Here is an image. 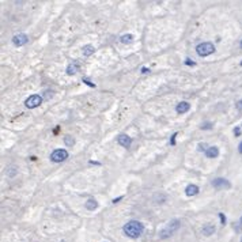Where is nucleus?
I'll return each mask as SVG.
<instances>
[{"mask_svg": "<svg viewBox=\"0 0 242 242\" xmlns=\"http://www.w3.org/2000/svg\"><path fill=\"white\" fill-rule=\"evenodd\" d=\"M239 45H241V48H242V40H241V42H239Z\"/></svg>", "mask_w": 242, "mask_h": 242, "instance_id": "31", "label": "nucleus"}, {"mask_svg": "<svg viewBox=\"0 0 242 242\" xmlns=\"http://www.w3.org/2000/svg\"><path fill=\"white\" fill-rule=\"evenodd\" d=\"M234 135L235 136H241V128L239 126H235L234 128Z\"/></svg>", "mask_w": 242, "mask_h": 242, "instance_id": "22", "label": "nucleus"}, {"mask_svg": "<svg viewBox=\"0 0 242 242\" xmlns=\"http://www.w3.org/2000/svg\"><path fill=\"white\" fill-rule=\"evenodd\" d=\"M27 41H29V37L26 34H23V33H19V34L14 35L12 44H14L15 46H23L24 44H27Z\"/></svg>", "mask_w": 242, "mask_h": 242, "instance_id": "7", "label": "nucleus"}, {"mask_svg": "<svg viewBox=\"0 0 242 242\" xmlns=\"http://www.w3.org/2000/svg\"><path fill=\"white\" fill-rule=\"evenodd\" d=\"M241 242H242V238H241Z\"/></svg>", "mask_w": 242, "mask_h": 242, "instance_id": "33", "label": "nucleus"}, {"mask_svg": "<svg viewBox=\"0 0 242 242\" xmlns=\"http://www.w3.org/2000/svg\"><path fill=\"white\" fill-rule=\"evenodd\" d=\"M121 199H122V196H120V197H116V199H113V204H114V203H118Z\"/></svg>", "mask_w": 242, "mask_h": 242, "instance_id": "26", "label": "nucleus"}, {"mask_svg": "<svg viewBox=\"0 0 242 242\" xmlns=\"http://www.w3.org/2000/svg\"><path fill=\"white\" fill-rule=\"evenodd\" d=\"M94 51H95V48L93 46V45H86V46L82 48V53H83V56L86 57H89V56H91Z\"/></svg>", "mask_w": 242, "mask_h": 242, "instance_id": "15", "label": "nucleus"}, {"mask_svg": "<svg viewBox=\"0 0 242 242\" xmlns=\"http://www.w3.org/2000/svg\"><path fill=\"white\" fill-rule=\"evenodd\" d=\"M200 128H202V129H204V131H206V129H211V128H212V122H210V121H206V122H203V124L200 125Z\"/></svg>", "mask_w": 242, "mask_h": 242, "instance_id": "19", "label": "nucleus"}, {"mask_svg": "<svg viewBox=\"0 0 242 242\" xmlns=\"http://www.w3.org/2000/svg\"><path fill=\"white\" fill-rule=\"evenodd\" d=\"M185 64L186 65H196V63L193 60H185Z\"/></svg>", "mask_w": 242, "mask_h": 242, "instance_id": "25", "label": "nucleus"}, {"mask_svg": "<svg viewBox=\"0 0 242 242\" xmlns=\"http://www.w3.org/2000/svg\"><path fill=\"white\" fill-rule=\"evenodd\" d=\"M120 41L122 44H131L133 41V35L132 34H124L120 37Z\"/></svg>", "mask_w": 242, "mask_h": 242, "instance_id": "16", "label": "nucleus"}, {"mask_svg": "<svg viewBox=\"0 0 242 242\" xmlns=\"http://www.w3.org/2000/svg\"><path fill=\"white\" fill-rule=\"evenodd\" d=\"M196 52L200 57H207L215 52V46L212 42H202L196 46Z\"/></svg>", "mask_w": 242, "mask_h": 242, "instance_id": "3", "label": "nucleus"}, {"mask_svg": "<svg viewBox=\"0 0 242 242\" xmlns=\"http://www.w3.org/2000/svg\"><path fill=\"white\" fill-rule=\"evenodd\" d=\"M239 223H241V224H242V216H241V220H239Z\"/></svg>", "mask_w": 242, "mask_h": 242, "instance_id": "30", "label": "nucleus"}, {"mask_svg": "<svg viewBox=\"0 0 242 242\" xmlns=\"http://www.w3.org/2000/svg\"><path fill=\"white\" fill-rule=\"evenodd\" d=\"M219 218H220V220H222L220 223H222V224H226V216H224V215L222 214V212L219 214Z\"/></svg>", "mask_w": 242, "mask_h": 242, "instance_id": "23", "label": "nucleus"}, {"mask_svg": "<svg viewBox=\"0 0 242 242\" xmlns=\"http://www.w3.org/2000/svg\"><path fill=\"white\" fill-rule=\"evenodd\" d=\"M122 231H124V234L126 237H129V238H139V237L143 234V231H144V226H143V223L139 222V220H131V222L124 224Z\"/></svg>", "mask_w": 242, "mask_h": 242, "instance_id": "1", "label": "nucleus"}, {"mask_svg": "<svg viewBox=\"0 0 242 242\" xmlns=\"http://www.w3.org/2000/svg\"><path fill=\"white\" fill-rule=\"evenodd\" d=\"M210 148V147H207L206 143H200L199 147H197V150L200 151V153H207V150Z\"/></svg>", "mask_w": 242, "mask_h": 242, "instance_id": "18", "label": "nucleus"}, {"mask_svg": "<svg viewBox=\"0 0 242 242\" xmlns=\"http://www.w3.org/2000/svg\"><path fill=\"white\" fill-rule=\"evenodd\" d=\"M241 65H242V61H241Z\"/></svg>", "mask_w": 242, "mask_h": 242, "instance_id": "32", "label": "nucleus"}, {"mask_svg": "<svg viewBox=\"0 0 242 242\" xmlns=\"http://www.w3.org/2000/svg\"><path fill=\"white\" fill-rule=\"evenodd\" d=\"M180 227H181V220H180V219L170 220V222L167 223L161 231H159V238H161V239L169 238V237H171V235L174 234V233L178 231Z\"/></svg>", "mask_w": 242, "mask_h": 242, "instance_id": "2", "label": "nucleus"}, {"mask_svg": "<svg viewBox=\"0 0 242 242\" xmlns=\"http://www.w3.org/2000/svg\"><path fill=\"white\" fill-rule=\"evenodd\" d=\"M64 143H65V146L71 147V146H73V143H75V140H73V137H71L69 135H67V136L64 137Z\"/></svg>", "mask_w": 242, "mask_h": 242, "instance_id": "17", "label": "nucleus"}, {"mask_svg": "<svg viewBox=\"0 0 242 242\" xmlns=\"http://www.w3.org/2000/svg\"><path fill=\"white\" fill-rule=\"evenodd\" d=\"M117 142H118V144L122 146V147H125V148H128V147L132 144V139H131L128 135H125V133H121L120 136H118Z\"/></svg>", "mask_w": 242, "mask_h": 242, "instance_id": "8", "label": "nucleus"}, {"mask_svg": "<svg viewBox=\"0 0 242 242\" xmlns=\"http://www.w3.org/2000/svg\"><path fill=\"white\" fill-rule=\"evenodd\" d=\"M191 109V105H189V102H185V101H182V102H180V104L175 106V112L180 113V114H184V113H186L188 110Z\"/></svg>", "mask_w": 242, "mask_h": 242, "instance_id": "9", "label": "nucleus"}, {"mask_svg": "<svg viewBox=\"0 0 242 242\" xmlns=\"http://www.w3.org/2000/svg\"><path fill=\"white\" fill-rule=\"evenodd\" d=\"M41 102H42V97L38 95V94H33V95H30L24 101V105H26L27 109H34L41 105Z\"/></svg>", "mask_w": 242, "mask_h": 242, "instance_id": "6", "label": "nucleus"}, {"mask_svg": "<svg viewBox=\"0 0 242 242\" xmlns=\"http://www.w3.org/2000/svg\"><path fill=\"white\" fill-rule=\"evenodd\" d=\"M185 193H186V196H196L199 193V186L195 185V184H191V185L186 186Z\"/></svg>", "mask_w": 242, "mask_h": 242, "instance_id": "11", "label": "nucleus"}, {"mask_svg": "<svg viewBox=\"0 0 242 242\" xmlns=\"http://www.w3.org/2000/svg\"><path fill=\"white\" fill-rule=\"evenodd\" d=\"M215 231H216V227L214 226V224H211V223L204 224V226L202 227V233H203V235H206V237L212 235Z\"/></svg>", "mask_w": 242, "mask_h": 242, "instance_id": "10", "label": "nucleus"}, {"mask_svg": "<svg viewBox=\"0 0 242 242\" xmlns=\"http://www.w3.org/2000/svg\"><path fill=\"white\" fill-rule=\"evenodd\" d=\"M82 82H83V83H86L87 86H90V87H95V84H94L93 82L89 79V78H83V79H82Z\"/></svg>", "mask_w": 242, "mask_h": 242, "instance_id": "20", "label": "nucleus"}, {"mask_svg": "<svg viewBox=\"0 0 242 242\" xmlns=\"http://www.w3.org/2000/svg\"><path fill=\"white\" fill-rule=\"evenodd\" d=\"M148 71H150V69H148V68H146V67H143V68H142V72H143V73H146V72H148Z\"/></svg>", "mask_w": 242, "mask_h": 242, "instance_id": "29", "label": "nucleus"}, {"mask_svg": "<svg viewBox=\"0 0 242 242\" xmlns=\"http://www.w3.org/2000/svg\"><path fill=\"white\" fill-rule=\"evenodd\" d=\"M84 207L87 208L89 211H94V210H97V208H98V202L95 199H89L87 202H86Z\"/></svg>", "mask_w": 242, "mask_h": 242, "instance_id": "14", "label": "nucleus"}, {"mask_svg": "<svg viewBox=\"0 0 242 242\" xmlns=\"http://www.w3.org/2000/svg\"><path fill=\"white\" fill-rule=\"evenodd\" d=\"M90 165H97V166H99L101 163H99V162H94V161H90Z\"/></svg>", "mask_w": 242, "mask_h": 242, "instance_id": "27", "label": "nucleus"}, {"mask_svg": "<svg viewBox=\"0 0 242 242\" xmlns=\"http://www.w3.org/2000/svg\"><path fill=\"white\" fill-rule=\"evenodd\" d=\"M238 153H239V154H242V142L239 143V146H238Z\"/></svg>", "mask_w": 242, "mask_h": 242, "instance_id": "28", "label": "nucleus"}, {"mask_svg": "<svg viewBox=\"0 0 242 242\" xmlns=\"http://www.w3.org/2000/svg\"><path fill=\"white\" fill-rule=\"evenodd\" d=\"M206 157H207V158H218V157H219L218 147H215V146L210 147V148L207 150V153H206Z\"/></svg>", "mask_w": 242, "mask_h": 242, "instance_id": "12", "label": "nucleus"}, {"mask_svg": "<svg viewBox=\"0 0 242 242\" xmlns=\"http://www.w3.org/2000/svg\"><path fill=\"white\" fill-rule=\"evenodd\" d=\"M212 186L215 189H230L231 188V182L229 180L223 178V177H218V178H214L212 180Z\"/></svg>", "mask_w": 242, "mask_h": 242, "instance_id": "5", "label": "nucleus"}, {"mask_svg": "<svg viewBox=\"0 0 242 242\" xmlns=\"http://www.w3.org/2000/svg\"><path fill=\"white\" fill-rule=\"evenodd\" d=\"M235 106H237V109H238L239 112H242V99L237 102V104H235Z\"/></svg>", "mask_w": 242, "mask_h": 242, "instance_id": "24", "label": "nucleus"}, {"mask_svg": "<svg viewBox=\"0 0 242 242\" xmlns=\"http://www.w3.org/2000/svg\"><path fill=\"white\" fill-rule=\"evenodd\" d=\"M67 158H68V153H67V150H64V148H57L51 154V161L56 162V163L64 162Z\"/></svg>", "mask_w": 242, "mask_h": 242, "instance_id": "4", "label": "nucleus"}, {"mask_svg": "<svg viewBox=\"0 0 242 242\" xmlns=\"http://www.w3.org/2000/svg\"><path fill=\"white\" fill-rule=\"evenodd\" d=\"M177 135H178L177 132L171 135V139H170V144H171V146H174V144H175V136H177Z\"/></svg>", "mask_w": 242, "mask_h": 242, "instance_id": "21", "label": "nucleus"}, {"mask_svg": "<svg viewBox=\"0 0 242 242\" xmlns=\"http://www.w3.org/2000/svg\"><path fill=\"white\" fill-rule=\"evenodd\" d=\"M78 69H79V63H78V61H72V63L67 67V73L68 75H75L78 72Z\"/></svg>", "mask_w": 242, "mask_h": 242, "instance_id": "13", "label": "nucleus"}]
</instances>
